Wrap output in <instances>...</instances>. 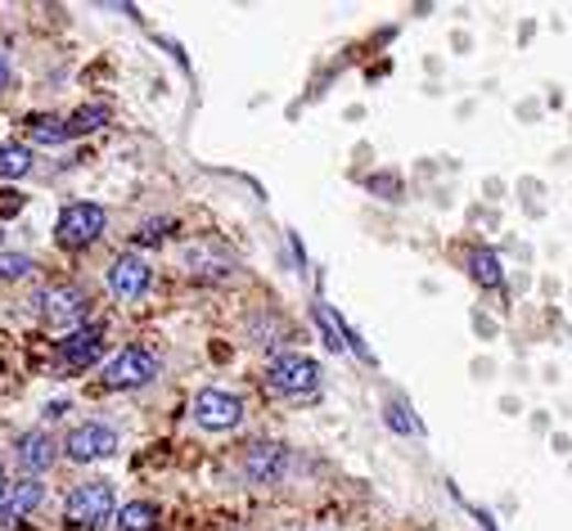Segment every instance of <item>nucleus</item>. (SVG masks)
<instances>
[{"instance_id":"nucleus-1","label":"nucleus","mask_w":572,"mask_h":531,"mask_svg":"<svg viewBox=\"0 0 572 531\" xmlns=\"http://www.w3.org/2000/svg\"><path fill=\"white\" fill-rule=\"evenodd\" d=\"M113 518V487L109 482H81L64 500V522L77 531H95Z\"/></svg>"},{"instance_id":"nucleus-2","label":"nucleus","mask_w":572,"mask_h":531,"mask_svg":"<svg viewBox=\"0 0 572 531\" xmlns=\"http://www.w3.org/2000/svg\"><path fill=\"white\" fill-rule=\"evenodd\" d=\"M316 388H320V365L302 352L275 356L266 369V392H275V397H311Z\"/></svg>"},{"instance_id":"nucleus-3","label":"nucleus","mask_w":572,"mask_h":531,"mask_svg":"<svg viewBox=\"0 0 572 531\" xmlns=\"http://www.w3.org/2000/svg\"><path fill=\"white\" fill-rule=\"evenodd\" d=\"M158 356L150 347H122L109 365H105V388L113 392H131V388H145V383L158 378Z\"/></svg>"},{"instance_id":"nucleus-4","label":"nucleus","mask_w":572,"mask_h":531,"mask_svg":"<svg viewBox=\"0 0 572 531\" xmlns=\"http://www.w3.org/2000/svg\"><path fill=\"white\" fill-rule=\"evenodd\" d=\"M100 234H105V208H100V203H68V208L59 212V225H55L59 248L81 253V248H90Z\"/></svg>"},{"instance_id":"nucleus-5","label":"nucleus","mask_w":572,"mask_h":531,"mask_svg":"<svg viewBox=\"0 0 572 531\" xmlns=\"http://www.w3.org/2000/svg\"><path fill=\"white\" fill-rule=\"evenodd\" d=\"M90 311V294L81 284H51V288H41L36 294V316L45 324H81Z\"/></svg>"},{"instance_id":"nucleus-6","label":"nucleus","mask_w":572,"mask_h":531,"mask_svg":"<svg viewBox=\"0 0 572 531\" xmlns=\"http://www.w3.org/2000/svg\"><path fill=\"white\" fill-rule=\"evenodd\" d=\"M189 414H195V423L208 428V432H230V428H240V419H244V401L221 392V388H204L195 397V406H189Z\"/></svg>"},{"instance_id":"nucleus-7","label":"nucleus","mask_w":572,"mask_h":531,"mask_svg":"<svg viewBox=\"0 0 572 531\" xmlns=\"http://www.w3.org/2000/svg\"><path fill=\"white\" fill-rule=\"evenodd\" d=\"M64 451H68V460H77V464L109 460V455L118 451V432H113V428H105V423H81V428H73V432H68Z\"/></svg>"},{"instance_id":"nucleus-8","label":"nucleus","mask_w":572,"mask_h":531,"mask_svg":"<svg viewBox=\"0 0 572 531\" xmlns=\"http://www.w3.org/2000/svg\"><path fill=\"white\" fill-rule=\"evenodd\" d=\"M150 279H154V270H150V262H145V257H135V253H118V257H113V266H109V294H113V298H122V302H131V298L145 294Z\"/></svg>"},{"instance_id":"nucleus-9","label":"nucleus","mask_w":572,"mask_h":531,"mask_svg":"<svg viewBox=\"0 0 572 531\" xmlns=\"http://www.w3.org/2000/svg\"><path fill=\"white\" fill-rule=\"evenodd\" d=\"M284 468H289V451H284L279 442H253V446L244 451V477L257 482V487H271V482H279Z\"/></svg>"},{"instance_id":"nucleus-10","label":"nucleus","mask_w":572,"mask_h":531,"mask_svg":"<svg viewBox=\"0 0 572 531\" xmlns=\"http://www.w3.org/2000/svg\"><path fill=\"white\" fill-rule=\"evenodd\" d=\"M100 352H105V329L90 324V329H77V333L64 338L59 352H55V361H59L64 369H86V365L100 361Z\"/></svg>"},{"instance_id":"nucleus-11","label":"nucleus","mask_w":572,"mask_h":531,"mask_svg":"<svg viewBox=\"0 0 572 531\" xmlns=\"http://www.w3.org/2000/svg\"><path fill=\"white\" fill-rule=\"evenodd\" d=\"M14 455H19V464L28 468V477H36V473H45V468L55 464L59 446H55V438H51L45 428H28V432H19Z\"/></svg>"},{"instance_id":"nucleus-12","label":"nucleus","mask_w":572,"mask_h":531,"mask_svg":"<svg viewBox=\"0 0 572 531\" xmlns=\"http://www.w3.org/2000/svg\"><path fill=\"white\" fill-rule=\"evenodd\" d=\"M45 500V487L36 477H19L14 487H6V500H0V522H19V518H28L36 505Z\"/></svg>"},{"instance_id":"nucleus-13","label":"nucleus","mask_w":572,"mask_h":531,"mask_svg":"<svg viewBox=\"0 0 572 531\" xmlns=\"http://www.w3.org/2000/svg\"><path fill=\"white\" fill-rule=\"evenodd\" d=\"M154 527H158V509H154L150 500H131V505H122L118 531H154Z\"/></svg>"},{"instance_id":"nucleus-14","label":"nucleus","mask_w":572,"mask_h":531,"mask_svg":"<svg viewBox=\"0 0 572 531\" xmlns=\"http://www.w3.org/2000/svg\"><path fill=\"white\" fill-rule=\"evenodd\" d=\"M28 172H32L28 144H0V180H23Z\"/></svg>"},{"instance_id":"nucleus-15","label":"nucleus","mask_w":572,"mask_h":531,"mask_svg":"<svg viewBox=\"0 0 572 531\" xmlns=\"http://www.w3.org/2000/svg\"><path fill=\"white\" fill-rule=\"evenodd\" d=\"M185 257H189V266H195L199 275H230V266H234V262H230V257H226L221 248H212V244H199V248H189Z\"/></svg>"},{"instance_id":"nucleus-16","label":"nucleus","mask_w":572,"mask_h":531,"mask_svg":"<svg viewBox=\"0 0 572 531\" xmlns=\"http://www.w3.org/2000/svg\"><path fill=\"white\" fill-rule=\"evenodd\" d=\"M105 122H109V109H105V104H90V109L73 113L64 126H68V140H73V135H90V131H100Z\"/></svg>"},{"instance_id":"nucleus-17","label":"nucleus","mask_w":572,"mask_h":531,"mask_svg":"<svg viewBox=\"0 0 572 531\" xmlns=\"http://www.w3.org/2000/svg\"><path fill=\"white\" fill-rule=\"evenodd\" d=\"M469 275L479 279L483 288H496V284H501V257H496V253H483V248H479V253L469 257Z\"/></svg>"},{"instance_id":"nucleus-18","label":"nucleus","mask_w":572,"mask_h":531,"mask_svg":"<svg viewBox=\"0 0 572 531\" xmlns=\"http://www.w3.org/2000/svg\"><path fill=\"white\" fill-rule=\"evenodd\" d=\"M316 324L324 329V338H329V347H333V352H343V347H356V338H352V333H348V329H343L339 320L329 316V307H316Z\"/></svg>"},{"instance_id":"nucleus-19","label":"nucleus","mask_w":572,"mask_h":531,"mask_svg":"<svg viewBox=\"0 0 572 531\" xmlns=\"http://www.w3.org/2000/svg\"><path fill=\"white\" fill-rule=\"evenodd\" d=\"M28 135H32L36 144H64V140H68V126H64V118H32Z\"/></svg>"},{"instance_id":"nucleus-20","label":"nucleus","mask_w":572,"mask_h":531,"mask_svg":"<svg viewBox=\"0 0 572 531\" xmlns=\"http://www.w3.org/2000/svg\"><path fill=\"white\" fill-rule=\"evenodd\" d=\"M36 270V262L28 253H0V279H28Z\"/></svg>"},{"instance_id":"nucleus-21","label":"nucleus","mask_w":572,"mask_h":531,"mask_svg":"<svg viewBox=\"0 0 572 531\" xmlns=\"http://www.w3.org/2000/svg\"><path fill=\"white\" fill-rule=\"evenodd\" d=\"M23 212V195L19 189H0V217H19Z\"/></svg>"},{"instance_id":"nucleus-22","label":"nucleus","mask_w":572,"mask_h":531,"mask_svg":"<svg viewBox=\"0 0 572 531\" xmlns=\"http://www.w3.org/2000/svg\"><path fill=\"white\" fill-rule=\"evenodd\" d=\"M388 423H393L397 432H419V423H415V419H406V410H402V406H388Z\"/></svg>"},{"instance_id":"nucleus-23","label":"nucleus","mask_w":572,"mask_h":531,"mask_svg":"<svg viewBox=\"0 0 572 531\" xmlns=\"http://www.w3.org/2000/svg\"><path fill=\"white\" fill-rule=\"evenodd\" d=\"M6 86H10V59L0 55V90H6Z\"/></svg>"},{"instance_id":"nucleus-24","label":"nucleus","mask_w":572,"mask_h":531,"mask_svg":"<svg viewBox=\"0 0 572 531\" xmlns=\"http://www.w3.org/2000/svg\"><path fill=\"white\" fill-rule=\"evenodd\" d=\"M6 487H10V477H6V468H0V500H6Z\"/></svg>"}]
</instances>
